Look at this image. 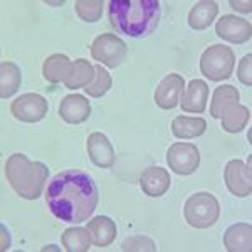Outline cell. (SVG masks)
Listing matches in <instances>:
<instances>
[{"mask_svg": "<svg viewBox=\"0 0 252 252\" xmlns=\"http://www.w3.org/2000/svg\"><path fill=\"white\" fill-rule=\"evenodd\" d=\"M209 99V86L205 81L193 79L187 86V91L182 96V111L184 113H204Z\"/></svg>", "mask_w": 252, "mask_h": 252, "instance_id": "obj_15", "label": "cell"}, {"mask_svg": "<svg viewBox=\"0 0 252 252\" xmlns=\"http://www.w3.org/2000/svg\"><path fill=\"white\" fill-rule=\"evenodd\" d=\"M46 202L54 217L67 223L88 220L99 202V190L91 175L81 170H66L49 180Z\"/></svg>", "mask_w": 252, "mask_h": 252, "instance_id": "obj_1", "label": "cell"}, {"mask_svg": "<svg viewBox=\"0 0 252 252\" xmlns=\"http://www.w3.org/2000/svg\"><path fill=\"white\" fill-rule=\"evenodd\" d=\"M94 71H96V76H94V81H93L91 84H88L86 88H84V91H86L88 96L91 97H103L106 93L111 89L113 86V79L111 76H109V72L104 69L103 66H94Z\"/></svg>", "mask_w": 252, "mask_h": 252, "instance_id": "obj_26", "label": "cell"}, {"mask_svg": "<svg viewBox=\"0 0 252 252\" xmlns=\"http://www.w3.org/2000/svg\"><path fill=\"white\" fill-rule=\"evenodd\" d=\"M72 71V61L64 54H52L44 61L42 76L52 84L66 83Z\"/></svg>", "mask_w": 252, "mask_h": 252, "instance_id": "obj_16", "label": "cell"}, {"mask_svg": "<svg viewBox=\"0 0 252 252\" xmlns=\"http://www.w3.org/2000/svg\"><path fill=\"white\" fill-rule=\"evenodd\" d=\"M235 64L234 51L229 46H210L200 58V72L210 81H225L232 76Z\"/></svg>", "mask_w": 252, "mask_h": 252, "instance_id": "obj_5", "label": "cell"}, {"mask_svg": "<svg viewBox=\"0 0 252 252\" xmlns=\"http://www.w3.org/2000/svg\"><path fill=\"white\" fill-rule=\"evenodd\" d=\"M185 93V79L180 74H168L166 78L160 81V84L155 89V99L157 106L161 109H173L180 103L182 96Z\"/></svg>", "mask_w": 252, "mask_h": 252, "instance_id": "obj_11", "label": "cell"}, {"mask_svg": "<svg viewBox=\"0 0 252 252\" xmlns=\"http://www.w3.org/2000/svg\"><path fill=\"white\" fill-rule=\"evenodd\" d=\"M140 185L148 197H161L170 189V175L161 166H148L141 173Z\"/></svg>", "mask_w": 252, "mask_h": 252, "instance_id": "obj_14", "label": "cell"}, {"mask_svg": "<svg viewBox=\"0 0 252 252\" xmlns=\"http://www.w3.org/2000/svg\"><path fill=\"white\" fill-rule=\"evenodd\" d=\"M185 220L195 229H209L220 217V205L219 200L209 192L193 193L184 207Z\"/></svg>", "mask_w": 252, "mask_h": 252, "instance_id": "obj_4", "label": "cell"}, {"mask_svg": "<svg viewBox=\"0 0 252 252\" xmlns=\"http://www.w3.org/2000/svg\"><path fill=\"white\" fill-rule=\"evenodd\" d=\"M223 180L229 192L235 197H249L252 193L251 166L244 165L242 160H230L223 170Z\"/></svg>", "mask_w": 252, "mask_h": 252, "instance_id": "obj_10", "label": "cell"}, {"mask_svg": "<svg viewBox=\"0 0 252 252\" xmlns=\"http://www.w3.org/2000/svg\"><path fill=\"white\" fill-rule=\"evenodd\" d=\"M215 34L227 42L241 46L251 40L252 26L249 20L237 17V15H222L215 26Z\"/></svg>", "mask_w": 252, "mask_h": 252, "instance_id": "obj_9", "label": "cell"}, {"mask_svg": "<svg viewBox=\"0 0 252 252\" xmlns=\"http://www.w3.org/2000/svg\"><path fill=\"white\" fill-rule=\"evenodd\" d=\"M166 163L177 175H192L200 165V153L192 143H173L166 152Z\"/></svg>", "mask_w": 252, "mask_h": 252, "instance_id": "obj_7", "label": "cell"}, {"mask_svg": "<svg viewBox=\"0 0 252 252\" xmlns=\"http://www.w3.org/2000/svg\"><path fill=\"white\" fill-rule=\"evenodd\" d=\"M5 177L19 197L35 200L42 195L49 178V168L40 161H32L22 153H14L5 161Z\"/></svg>", "mask_w": 252, "mask_h": 252, "instance_id": "obj_3", "label": "cell"}, {"mask_svg": "<svg viewBox=\"0 0 252 252\" xmlns=\"http://www.w3.org/2000/svg\"><path fill=\"white\" fill-rule=\"evenodd\" d=\"M88 230L91 234L93 244L97 247L111 246L116 239V223L106 215H99L88 222Z\"/></svg>", "mask_w": 252, "mask_h": 252, "instance_id": "obj_18", "label": "cell"}, {"mask_svg": "<svg viewBox=\"0 0 252 252\" xmlns=\"http://www.w3.org/2000/svg\"><path fill=\"white\" fill-rule=\"evenodd\" d=\"M61 242L67 252H88L93 239L88 227L86 229L84 227H69L61 235Z\"/></svg>", "mask_w": 252, "mask_h": 252, "instance_id": "obj_23", "label": "cell"}, {"mask_svg": "<svg viewBox=\"0 0 252 252\" xmlns=\"http://www.w3.org/2000/svg\"><path fill=\"white\" fill-rule=\"evenodd\" d=\"M252 54L244 56L241 64H239V71H237V78L242 84H246L247 88L252 86Z\"/></svg>", "mask_w": 252, "mask_h": 252, "instance_id": "obj_29", "label": "cell"}, {"mask_svg": "<svg viewBox=\"0 0 252 252\" xmlns=\"http://www.w3.org/2000/svg\"><path fill=\"white\" fill-rule=\"evenodd\" d=\"M223 246L229 252H249L252 249L251 223H234L223 234Z\"/></svg>", "mask_w": 252, "mask_h": 252, "instance_id": "obj_17", "label": "cell"}, {"mask_svg": "<svg viewBox=\"0 0 252 252\" xmlns=\"http://www.w3.org/2000/svg\"><path fill=\"white\" fill-rule=\"evenodd\" d=\"M173 135L180 140H190L198 138L207 131V121L204 118H190V116H177L172 123Z\"/></svg>", "mask_w": 252, "mask_h": 252, "instance_id": "obj_21", "label": "cell"}, {"mask_svg": "<svg viewBox=\"0 0 252 252\" xmlns=\"http://www.w3.org/2000/svg\"><path fill=\"white\" fill-rule=\"evenodd\" d=\"M220 121L222 128L227 133H241L251 121V111L249 108L242 106L241 103H234L223 109Z\"/></svg>", "mask_w": 252, "mask_h": 252, "instance_id": "obj_20", "label": "cell"}, {"mask_svg": "<svg viewBox=\"0 0 252 252\" xmlns=\"http://www.w3.org/2000/svg\"><path fill=\"white\" fill-rule=\"evenodd\" d=\"M59 116L69 125H81L91 116V104L83 94H67L59 104Z\"/></svg>", "mask_w": 252, "mask_h": 252, "instance_id": "obj_12", "label": "cell"}, {"mask_svg": "<svg viewBox=\"0 0 252 252\" xmlns=\"http://www.w3.org/2000/svg\"><path fill=\"white\" fill-rule=\"evenodd\" d=\"M96 71L89 61L86 59H76L72 61V71L69 79L66 81L67 89H78V88H86L88 84H91L94 81Z\"/></svg>", "mask_w": 252, "mask_h": 252, "instance_id": "obj_24", "label": "cell"}, {"mask_svg": "<svg viewBox=\"0 0 252 252\" xmlns=\"http://www.w3.org/2000/svg\"><path fill=\"white\" fill-rule=\"evenodd\" d=\"M121 251H150L155 252L157 246L152 239L145 237V235H133V237L125 239L121 244Z\"/></svg>", "mask_w": 252, "mask_h": 252, "instance_id": "obj_28", "label": "cell"}, {"mask_svg": "<svg viewBox=\"0 0 252 252\" xmlns=\"http://www.w3.org/2000/svg\"><path fill=\"white\" fill-rule=\"evenodd\" d=\"M128 47L115 34H101L93 40L91 56L97 63H103L108 67H118L125 63Z\"/></svg>", "mask_w": 252, "mask_h": 252, "instance_id": "obj_6", "label": "cell"}, {"mask_svg": "<svg viewBox=\"0 0 252 252\" xmlns=\"http://www.w3.org/2000/svg\"><path fill=\"white\" fill-rule=\"evenodd\" d=\"M217 14H219L217 2H212V0L198 2L192 7V10L189 14V26L193 31H205L207 27L212 26Z\"/></svg>", "mask_w": 252, "mask_h": 252, "instance_id": "obj_19", "label": "cell"}, {"mask_svg": "<svg viewBox=\"0 0 252 252\" xmlns=\"http://www.w3.org/2000/svg\"><path fill=\"white\" fill-rule=\"evenodd\" d=\"M103 0H78L74 3L76 14L84 22H97L103 15Z\"/></svg>", "mask_w": 252, "mask_h": 252, "instance_id": "obj_27", "label": "cell"}, {"mask_svg": "<svg viewBox=\"0 0 252 252\" xmlns=\"http://www.w3.org/2000/svg\"><path fill=\"white\" fill-rule=\"evenodd\" d=\"M229 5L232 7L234 10H241L244 14H249L252 10V3L251 2H235V0H230Z\"/></svg>", "mask_w": 252, "mask_h": 252, "instance_id": "obj_30", "label": "cell"}, {"mask_svg": "<svg viewBox=\"0 0 252 252\" xmlns=\"http://www.w3.org/2000/svg\"><path fill=\"white\" fill-rule=\"evenodd\" d=\"M239 99H241V94H239V91L234 86H229V84L219 86L214 91L212 104H210V115L215 120H220L223 109L234 103H239Z\"/></svg>", "mask_w": 252, "mask_h": 252, "instance_id": "obj_25", "label": "cell"}, {"mask_svg": "<svg viewBox=\"0 0 252 252\" xmlns=\"http://www.w3.org/2000/svg\"><path fill=\"white\" fill-rule=\"evenodd\" d=\"M113 31L133 39H143L157 31L161 19L158 0H111L108 5Z\"/></svg>", "mask_w": 252, "mask_h": 252, "instance_id": "obj_2", "label": "cell"}, {"mask_svg": "<svg viewBox=\"0 0 252 252\" xmlns=\"http://www.w3.org/2000/svg\"><path fill=\"white\" fill-rule=\"evenodd\" d=\"M47 99L35 93H27V94L19 96L14 99L10 106V111L15 120L22 121V123H37L42 121L47 115Z\"/></svg>", "mask_w": 252, "mask_h": 252, "instance_id": "obj_8", "label": "cell"}, {"mask_svg": "<svg viewBox=\"0 0 252 252\" xmlns=\"http://www.w3.org/2000/svg\"><path fill=\"white\" fill-rule=\"evenodd\" d=\"M86 148L91 161L99 168H111L115 163V150L111 141L103 133H91L88 136Z\"/></svg>", "mask_w": 252, "mask_h": 252, "instance_id": "obj_13", "label": "cell"}, {"mask_svg": "<svg viewBox=\"0 0 252 252\" xmlns=\"http://www.w3.org/2000/svg\"><path fill=\"white\" fill-rule=\"evenodd\" d=\"M22 83V74L17 64L14 63H2L0 66V97L2 99H9L17 93Z\"/></svg>", "mask_w": 252, "mask_h": 252, "instance_id": "obj_22", "label": "cell"}]
</instances>
